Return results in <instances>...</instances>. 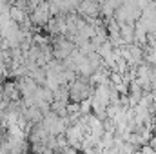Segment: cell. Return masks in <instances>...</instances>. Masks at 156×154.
Masks as SVG:
<instances>
[{"label":"cell","instance_id":"cell-1","mask_svg":"<svg viewBox=\"0 0 156 154\" xmlns=\"http://www.w3.org/2000/svg\"><path fill=\"white\" fill-rule=\"evenodd\" d=\"M76 11L87 20V22H91V20H96V18L100 16L102 5L98 4V0H80Z\"/></svg>","mask_w":156,"mask_h":154},{"label":"cell","instance_id":"cell-2","mask_svg":"<svg viewBox=\"0 0 156 154\" xmlns=\"http://www.w3.org/2000/svg\"><path fill=\"white\" fill-rule=\"evenodd\" d=\"M2 100H4L5 105H7L9 102L22 100V91H20L16 80H5V82L2 83Z\"/></svg>","mask_w":156,"mask_h":154},{"label":"cell","instance_id":"cell-3","mask_svg":"<svg viewBox=\"0 0 156 154\" xmlns=\"http://www.w3.org/2000/svg\"><path fill=\"white\" fill-rule=\"evenodd\" d=\"M18 87H20V91H22V98L24 96H33L35 93H37V89H38V82L35 80V78H31L29 75H24V76H20L18 80Z\"/></svg>","mask_w":156,"mask_h":154},{"label":"cell","instance_id":"cell-4","mask_svg":"<svg viewBox=\"0 0 156 154\" xmlns=\"http://www.w3.org/2000/svg\"><path fill=\"white\" fill-rule=\"evenodd\" d=\"M9 18H11L15 24H20V22L27 20V18H29V15H27L22 7H18V5L11 4V5H9Z\"/></svg>","mask_w":156,"mask_h":154}]
</instances>
